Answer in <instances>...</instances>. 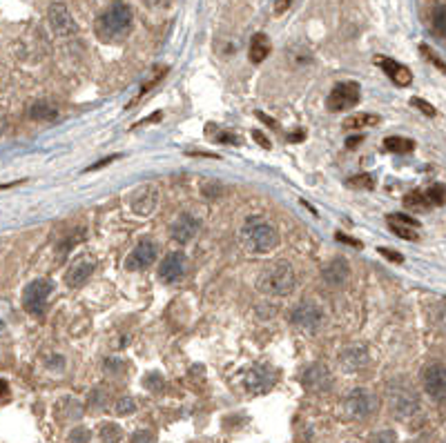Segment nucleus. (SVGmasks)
Instances as JSON below:
<instances>
[{
    "mask_svg": "<svg viewBox=\"0 0 446 443\" xmlns=\"http://www.w3.org/2000/svg\"><path fill=\"white\" fill-rule=\"evenodd\" d=\"M183 274H186V256H183L181 252H172L168 254L161 265H158V277H161L163 281H177L181 279Z\"/></svg>",
    "mask_w": 446,
    "mask_h": 443,
    "instance_id": "obj_17",
    "label": "nucleus"
},
{
    "mask_svg": "<svg viewBox=\"0 0 446 443\" xmlns=\"http://www.w3.org/2000/svg\"><path fill=\"white\" fill-rule=\"evenodd\" d=\"M431 22H433V29H436L438 36L446 40V3H442V5H438L436 9H433Z\"/></svg>",
    "mask_w": 446,
    "mask_h": 443,
    "instance_id": "obj_26",
    "label": "nucleus"
},
{
    "mask_svg": "<svg viewBox=\"0 0 446 443\" xmlns=\"http://www.w3.org/2000/svg\"><path fill=\"white\" fill-rule=\"evenodd\" d=\"M253 136H255V141H257L261 147H266V150H270V141L266 139L264 134H261V132H253Z\"/></svg>",
    "mask_w": 446,
    "mask_h": 443,
    "instance_id": "obj_42",
    "label": "nucleus"
},
{
    "mask_svg": "<svg viewBox=\"0 0 446 443\" xmlns=\"http://www.w3.org/2000/svg\"><path fill=\"white\" fill-rule=\"evenodd\" d=\"M304 136H306V132H295L292 134V141H304Z\"/></svg>",
    "mask_w": 446,
    "mask_h": 443,
    "instance_id": "obj_47",
    "label": "nucleus"
},
{
    "mask_svg": "<svg viewBox=\"0 0 446 443\" xmlns=\"http://www.w3.org/2000/svg\"><path fill=\"white\" fill-rule=\"evenodd\" d=\"M70 441L72 443H87L89 441V430L87 428H76L70 433Z\"/></svg>",
    "mask_w": 446,
    "mask_h": 443,
    "instance_id": "obj_36",
    "label": "nucleus"
},
{
    "mask_svg": "<svg viewBox=\"0 0 446 443\" xmlns=\"http://www.w3.org/2000/svg\"><path fill=\"white\" fill-rule=\"evenodd\" d=\"M419 49H422V54H424V56H426V59H429L433 65L438 67L440 72H446V65H444V61L440 59V56H438L436 52H433V49L429 47V45H419Z\"/></svg>",
    "mask_w": 446,
    "mask_h": 443,
    "instance_id": "obj_31",
    "label": "nucleus"
},
{
    "mask_svg": "<svg viewBox=\"0 0 446 443\" xmlns=\"http://www.w3.org/2000/svg\"><path fill=\"white\" fill-rule=\"evenodd\" d=\"M288 7H290V0H277V3H274V11H277V14H283Z\"/></svg>",
    "mask_w": 446,
    "mask_h": 443,
    "instance_id": "obj_43",
    "label": "nucleus"
},
{
    "mask_svg": "<svg viewBox=\"0 0 446 443\" xmlns=\"http://www.w3.org/2000/svg\"><path fill=\"white\" fill-rule=\"evenodd\" d=\"M377 63H380L382 70H384L388 76H391V81H393L395 85L406 87V85L413 83V74H410L408 67L399 65V63H395V61H391V59H384V56H380V59H377Z\"/></svg>",
    "mask_w": 446,
    "mask_h": 443,
    "instance_id": "obj_19",
    "label": "nucleus"
},
{
    "mask_svg": "<svg viewBox=\"0 0 446 443\" xmlns=\"http://www.w3.org/2000/svg\"><path fill=\"white\" fill-rule=\"evenodd\" d=\"M274 385V372L268 366H257L246 374V390L253 394H264Z\"/></svg>",
    "mask_w": 446,
    "mask_h": 443,
    "instance_id": "obj_12",
    "label": "nucleus"
},
{
    "mask_svg": "<svg viewBox=\"0 0 446 443\" xmlns=\"http://www.w3.org/2000/svg\"><path fill=\"white\" fill-rule=\"evenodd\" d=\"M290 319H292V325H297L299 330L317 332L319 325H322V321H324V314H322V308H319L317 303H313V301H302V303L292 310Z\"/></svg>",
    "mask_w": 446,
    "mask_h": 443,
    "instance_id": "obj_7",
    "label": "nucleus"
},
{
    "mask_svg": "<svg viewBox=\"0 0 446 443\" xmlns=\"http://www.w3.org/2000/svg\"><path fill=\"white\" fill-rule=\"evenodd\" d=\"M348 183L352 185V187H359V189H373V185H375V180H373V176H369V174H359V176H352Z\"/></svg>",
    "mask_w": 446,
    "mask_h": 443,
    "instance_id": "obj_32",
    "label": "nucleus"
},
{
    "mask_svg": "<svg viewBox=\"0 0 446 443\" xmlns=\"http://www.w3.org/2000/svg\"><path fill=\"white\" fill-rule=\"evenodd\" d=\"M145 388L152 390V392H158V390L163 388V377H161L158 372H150V374L145 377Z\"/></svg>",
    "mask_w": 446,
    "mask_h": 443,
    "instance_id": "obj_33",
    "label": "nucleus"
},
{
    "mask_svg": "<svg viewBox=\"0 0 446 443\" xmlns=\"http://www.w3.org/2000/svg\"><path fill=\"white\" fill-rule=\"evenodd\" d=\"M388 401H391V410L397 419H408L410 414L417 412V396L413 394V390H388Z\"/></svg>",
    "mask_w": 446,
    "mask_h": 443,
    "instance_id": "obj_9",
    "label": "nucleus"
},
{
    "mask_svg": "<svg viewBox=\"0 0 446 443\" xmlns=\"http://www.w3.org/2000/svg\"><path fill=\"white\" fill-rule=\"evenodd\" d=\"M404 205L410 208V210H417V212H424V210H431V201L426 196V192H422V189H415V192H410V194L404 199Z\"/></svg>",
    "mask_w": 446,
    "mask_h": 443,
    "instance_id": "obj_24",
    "label": "nucleus"
},
{
    "mask_svg": "<svg viewBox=\"0 0 446 443\" xmlns=\"http://www.w3.org/2000/svg\"><path fill=\"white\" fill-rule=\"evenodd\" d=\"M270 54V40L266 33H255L253 40H250V61L255 65L264 63Z\"/></svg>",
    "mask_w": 446,
    "mask_h": 443,
    "instance_id": "obj_21",
    "label": "nucleus"
},
{
    "mask_svg": "<svg viewBox=\"0 0 446 443\" xmlns=\"http://www.w3.org/2000/svg\"><path fill=\"white\" fill-rule=\"evenodd\" d=\"M154 261H156V245L152 241H143L130 252L128 261H125V267L128 270H145V267H150Z\"/></svg>",
    "mask_w": 446,
    "mask_h": 443,
    "instance_id": "obj_13",
    "label": "nucleus"
},
{
    "mask_svg": "<svg viewBox=\"0 0 446 443\" xmlns=\"http://www.w3.org/2000/svg\"><path fill=\"white\" fill-rule=\"evenodd\" d=\"M375 443H395V435L391 433V430H386V433L375 435Z\"/></svg>",
    "mask_w": 446,
    "mask_h": 443,
    "instance_id": "obj_38",
    "label": "nucleus"
},
{
    "mask_svg": "<svg viewBox=\"0 0 446 443\" xmlns=\"http://www.w3.org/2000/svg\"><path fill=\"white\" fill-rule=\"evenodd\" d=\"M377 396L366 390V388H355L350 390L344 399V412L348 419H369L371 414L377 412Z\"/></svg>",
    "mask_w": 446,
    "mask_h": 443,
    "instance_id": "obj_4",
    "label": "nucleus"
},
{
    "mask_svg": "<svg viewBox=\"0 0 446 443\" xmlns=\"http://www.w3.org/2000/svg\"><path fill=\"white\" fill-rule=\"evenodd\" d=\"M377 118L375 114H355V116H350L344 121V130H362V127H371V125H375Z\"/></svg>",
    "mask_w": 446,
    "mask_h": 443,
    "instance_id": "obj_25",
    "label": "nucleus"
},
{
    "mask_svg": "<svg viewBox=\"0 0 446 443\" xmlns=\"http://www.w3.org/2000/svg\"><path fill=\"white\" fill-rule=\"evenodd\" d=\"M426 196H429V201H431L433 208L444 205V203H446V185H442V183L431 185V187L426 189Z\"/></svg>",
    "mask_w": 446,
    "mask_h": 443,
    "instance_id": "obj_28",
    "label": "nucleus"
},
{
    "mask_svg": "<svg viewBox=\"0 0 446 443\" xmlns=\"http://www.w3.org/2000/svg\"><path fill=\"white\" fill-rule=\"evenodd\" d=\"M442 323H444V327H446V301H444V305H442Z\"/></svg>",
    "mask_w": 446,
    "mask_h": 443,
    "instance_id": "obj_48",
    "label": "nucleus"
},
{
    "mask_svg": "<svg viewBox=\"0 0 446 443\" xmlns=\"http://www.w3.org/2000/svg\"><path fill=\"white\" fill-rule=\"evenodd\" d=\"M322 274H324V281L328 283L330 288H341L350 279V265H348V261L344 256H337L324 267Z\"/></svg>",
    "mask_w": 446,
    "mask_h": 443,
    "instance_id": "obj_15",
    "label": "nucleus"
},
{
    "mask_svg": "<svg viewBox=\"0 0 446 443\" xmlns=\"http://www.w3.org/2000/svg\"><path fill=\"white\" fill-rule=\"evenodd\" d=\"M359 96H362V87L352 81H344L333 87V92L328 94L326 105L330 111H346L359 103Z\"/></svg>",
    "mask_w": 446,
    "mask_h": 443,
    "instance_id": "obj_6",
    "label": "nucleus"
},
{
    "mask_svg": "<svg viewBox=\"0 0 446 443\" xmlns=\"http://www.w3.org/2000/svg\"><path fill=\"white\" fill-rule=\"evenodd\" d=\"M154 439H152V435L150 433H134V437H132V443H152Z\"/></svg>",
    "mask_w": 446,
    "mask_h": 443,
    "instance_id": "obj_39",
    "label": "nucleus"
},
{
    "mask_svg": "<svg viewBox=\"0 0 446 443\" xmlns=\"http://www.w3.org/2000/svg\"><path fill=\"white\" fill-rule=\"evenodd\" d=\"M105 366H107V370H110V372H117V370L123 366V363H121V361H112V359H110V361H105Z\"/></svg>",
    "mask_w": 446,
    "mask_h": 443,
    "instance_id": "obj_44",
    "label": "nucleus"
},
{
    "mask_svg": "<svg viewBox=\"0 0 446 443\" xmlns=\"http://www.w3.org/2000/svg\"><path fill=\"white\" fill-rule=\"evenodd\" d=\"M199 232V221L190 217V214H181L170 225V236L174 238L177 243H190Z\"/></svg>",
    "mask_w": 446,
    "mask_h": 443,
    "instance_id": "obj_14",
    "label": "nucleus"
},
{
    "mask_svg": "<svg viewBox=\"0 0 446 443\" xmlns=\"http://www.w3.org/2000/svg\"><path fill=\"white\" fill-rule=\"evenodd\" d=\"M132 9L123 0H114V3L103 11L96 20V33L103 40H121L132 29Z\"/></svg>",
    "mask_w": 446,
    "mask_h": 443,
    "instance_id": "obj_1",
    "label": "nucleus"
},
{
    "mask_svg": "<svg viewBox=\"0 0 446 443\" xmlns=\"http://www.w3.org/2000/svg\"><path fill=\"white\" fill-rule=\"evenodd\" d=\"M47 18H50V25L56 33H61V36H67V33H76V22L70 14V9H67L63 3H52L50 11H47Z\"/></svg>",
    "mask_w": 446,
    "mask_h": 443,
    "instance_id": "obj_11",
    "label": "nucleus"
},
{
    "mask_svg": "<svg viewBox=\"0 0 446 443\" xmlns=\"http://www.w3.org/2000/svg\"><path fill=\"white\" fill-rule=\"evenodd\" d=\"M29 116L34 121H54L59 116V109H56L52 103H47V100H38V103H34L29 107Z\"/></svg>",
    "mask_w": 446,
    "mask_h": 443,
    "instance_id": "obj_23",
    "label": "nucleus"
},
{
    "mask_svg": "<svg viewBox=\"0 0 446 443\" xmlns=\"http://www.w3.org/2000/svg\"><path fill=\"white\" fill-rule=\"evenodd\" d=\"M297 286V274L290 263L285 261H277V263L268 265L259 274L257 288L261 294H268V297H288L292 294Z\"/></svg>",
    "mask_w": 446,
    "mask_h": 443,
    "instance_id": "obj_3",
    "label": "nucleus"
},
{
    "mask_svg": "<svg viewBox=\"0 0 446 443\" xmlns=\"http://www.w3.org/2000/svg\"><path fill=\"white\" fill-rule=\"evenodd\" d=\"M410 103H413V107H417L424 116H436V107L429 105L426 100H422V98H410Z\"/></svg>",
    "mask_w": 446,
    "mask_h": 443,
    "instance_id": "obj_35",
    "label": "nucleus"
},
{
    "mask_svg": "<svg viewBox=\"0 0 446 443\" xmlns=\"http://www.w3.org/2000/svg\"><path fill=\"white\" fill-rule=\"evenodd\" d=\"M337 241H344L346 245H355V247H362V243H359V241H355V238H350V236L341 234V232H337Z\"/></svg>",
    "mask_w": 446,
    "mask_h": 443,
    "instance_id": "obj_41",
    "label": "nucleus"
},
{
    "mask_svg": "<svg viewBox=\"0 0 446 443\" xmlns=\"http://www.w3.org/2000/svg\"><path fill=\"white\" fill-rule=\"evenodd\" d=\"M241 241L250 252L266 254L279 245V232L270 221L261 217H250L241 227Z\"/></svg>",
    "mask_w": 446,
    "mask_h": 443,
    "instance_id": "obj_2",
    "label": "nucleus"
},
{
    "mask_svg": "<svg viewBox=\"0 0 446 443\" xmlns=\"http://www.w3.org/2000/svg\"><path fill=\"white\" fill-rule=\"evenodd\" d=\"M362 143V136H355V139H348L346 141V147H355V145H359Z\"/></svg>",
    "mask_w": 446,
    "mask_h": 443,
    "instance_id": "obj_46",
    "label": "nucleus"
},
{
    "mask_svg": "<svg viewBox=\"0 0 446 443\" xmlns=\"http://www.w3.org/2000/svg\"><path fill=\"white\" fill-rule=\"evenodd\" d=\"M134 410H136V403H134V399H130V396H125V399H121L117 403V414H121V417L132 414Z\"/></svg>",
    "mask_w": 446,
    "mask_h": 443,
    "instance_id": "obj_34",
    "label": "nucleus"
},
{
    "mask_svg": "<svg viewBox=\"0 0 446 443\" xmlns=\"http://www.w3.org/2000/svg\"><path fill=\"white\" fill-rule=\"evenodd\" d=\"M98 396H101V390L91 392V396H89V405H91V407H103V403H105L107 396H105V399H98Z\"/></svg>",
    "mask_w": 446,
    "mask_h": 443,
    "instance_id": "obj_40",
    "label": "nucleus"
},
{
    "mask_svg": "<svg viewBox=\"0 0 446 443\" xmlns=\"http://www.w3.org/2000/svg\"><path fill=\"white\" fill-rule=\"evenodd\" d=\"M380 254L386 256L388 261H393V263H404V256L395 252V249H388V247H380Z\"/></svg>",
    "mask_w": 446,
    "mask_h": 443,
    "instance_id": "obj_37",
    "label": "nucleus"
},
{
    "mask_svg": "<svg viewBox=\"0 0 446 443\" xmlns=\"http://www.w3.org/2000/svg\"><path fill=\"white\" fill-rule=\"evenodd\" d=\"M388 227L399 236L404 238V241H417L419 234H417V227H410V225H399V223H388Z\"/></svg>",
    "mask_w": 446,
    "mask_h": 443,
    "instance_id": "obj_27",
    "label": "nucleus"
},
{
    "mask_svg": "<svg viewBox=\"0 0 446 443\" xmlns=\"http://www.w3.org/2000/svg\"><path fill=\"white\" fill-rule=\"evenodd\" d=\"M424 390L431 399L446 401V366H429L424 370Z\"/></svg>",
    "mask_w": 446,
    "mask_h": 443,
    "instance_id": "obj_10",
    "label": "nucleus"
},
{
    "mask_svg": "<svg viewBox=\"0 0 446 443\" xmlns=\"http://www.w3.org/2000/svg\"><path fill=\"white\" fill-rule=\"evenodd\" d=\"M121 437H123V433H121V428H119L117 423H105V426L101 428V439H103V443H119Z\"/></svg>",
    "mask_w": 446,
    "mask_h": 443,
    "instance_id": "obj_29",
    "label": "nucleus"
},
{
    "mask_svg": "<svg viewBox=\"0 0 446 443\" xmlns=\"http://www.w3.org/2000/svg\"><path fill=\"white\" fill-rule=\"evenodd\" d=\"M366 363H369V352L364 348H348L339 357V366L344 372H359L366 368Z\"/></svg>",
    "mask_w": 446,
    "mask_h": 443,
    "instance_id": "obj_20",
    "label": "nucleus"
},
{
    "mask_svg": "<svg viewBox=\"0 0 446 443\" xmlns=\"http://www.w3.org/2000/svg\"><path fill=\"white\" fill-rule=\"evenodd\" d=\"M302 383L306 385V390L311 392H328L333 388V374L324 366V363H315V366H308L302 374Z\"/></svg>",
    "mask_w": 446,
    "mask_h": 443,
    "instance_id": "obj_8",
    "label": "nucleus"
},
{
    "mask_svg": "<svg viewBox=\"0 0 446 443\" xmlns=\"http://www.w3.org/2000/svg\"><path fill=\"white\" fill-rule=\"evenodd\" d=\"M384 147L391 154H410L415 150V143L410 139H404V136H388L384 141Z\"/></svg>",
    "mask_w": 446,
    "mask_h": 443,
    "instance_id": "obj_22",
    "label": "nucleus"
},
{
    "mask_svg": "<svg viewBox=\"0 0 446 443\" xmlns=\"http://www.w3.org/2000/svg\"><path fill=\"white\" fill-rule=\"evenodd\" d=\"M91 272H94V261H91L89 256H78L70 265V270H67V277H65L67 286L81 288L83 283L91 277Z\"/></svg>",
    "mask_w": 446,
    "mask_h": 443,
    "instance_id": "obj_16",
    "label": "nucleus"
},
{
    "mask_svg": "<svg viewBox=\"0 0 446 443\" xmlns=\"http://www.w3.org/2000/svg\"><path fill=\"white\" fill-rule=\"evenodd\" d=\"M388 223H399V225H410V227H419V221L413 219V217H408V214H388Z\"/></svg>",
    "mask_w": 446,
    "mask_h": 443,
    "instance_id": "obj_30",
    "label": "nucleus"
},
{
    "mask_svg": "<svg viewBox=\"0 0 446 443\" xmlns=\"http://www.w3.org/2000/svg\"><path fill=\"white\" fill-rule=\"evenodd\" d=\"M52 292H54L52 281L36 279L25 288V292H22V305H25V310L29 314H38L40 316L45 312V308H47V301L52 297Z\"/></svg>",
    "mask_w": 446,
    "mask_h": 443,
    "instance_id": "obj_5",
    "label": "nucleus"
},
{
    "mask_svg": "<svg viewBox=\"0 0 446 443\" xmlns=\"http://www.w3.org/2000/svg\"><path fill=\"white\" fill-rule=\"evenodd\" d=\"M257 116H259L261 121H264V123H268V125H270V127H277V123H274V121H272L270 116H266V114H261V111H257Z\"/></svg>",
    "mask_w": 446,
    "mask_h": 443,
    "instance_id": "obj_45",
    "label": "nucleus"
},
{
    "mask_svg": "<svg viewBox=\"0 0 446 443\" xmlns=\"http://www.w3.org/2000/svg\"><path fill=\"white\" fill-rule=\"evenodd\" d=\"M156 203H158V192L154 187H141L132 196V212L141 214V217H147V214L154 212Z\"/></svg>",
    "mask_w": 446,
    "mask_h": 443,
    "instance_id": "obj_18",
    "label": "nucleus"
}]
</instances>
